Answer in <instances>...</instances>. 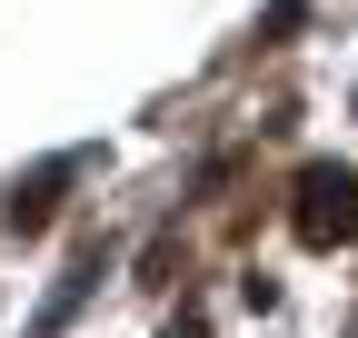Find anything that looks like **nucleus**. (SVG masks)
Instances as JSON below:
<instances>
[{
    "instance_id": "1",
    "label": "nucleus",
    "mask_w": 358,
    "mask_h": 338,
    "mask_svg": "<svg viewBox=\"0 0 358 338\" xmlns=\"http://www.w3.org/2000/svg\"><path fill=\"white\" fill-rule=\"evenodd\" d=\"M289 229L308 249H358V169L308 159L299 179H289Z\"/></svg>"
},
{
    "instance_id": "2",
    "label": "nucleus",
    "mask_w": 358,
    "mask_h": 338,
    "mask_svg": "<svg viewBox=\"0 0 358 338\" xmlns=\"http://www.w3.org/2000/svg\"><path fill=\"white\" fill-rule=\"evenodd\" d=\"M60 179H70V159H60V169H40V179H20V189H10V229H20V239H40V229H50V209H60Z\"/></svg>"
},
{
    "instance_id": "3",
    "label": "nucleus",
    "mask_w": 358,
    "mask_h": 338,
    "mask_svg": "<svg viewBox=\"0 0 358 338\" xmlns=\"http://www.w3.org/2000/svg\"><path fill=\"white\" fill-rule=\"evenodd\" d=\"M169 338H209V328H199V318H179V328H169Z\"/></svg>"
}]
</instances>
